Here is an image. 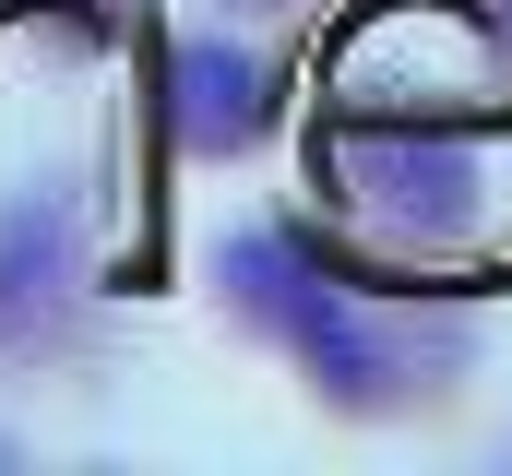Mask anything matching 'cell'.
I'll return each instance as SVG.
<instances>
[{
  "mask_svg": "<svg viewBox=\"0 0 512 476\" xmlns=\"http://www.w3.org/2000/svg\"><path fill=\"white\" fill-rule=\"evenodd\" d=\"M227 298H239V310H251V322L298 357L334 405H358V417H370V405H393V393H405L393 334L346 298V286H334V274H322V262H310V250H298V238L239 227V238H227Z\"/></svg>",
  "mask_w": 512,
  "mask_h": 476,
  "instance_id": "1",
  "label": "cell"
},
{
  "mask_svg": "<svg viewBox=\"0 0 512 476\" xmlns=\"http://www.w3.org/2000/svg\"><path fill=\"white\" fill-rule=\"evenodd\" d=\"M334 179L346 203L393 238H465L489 203V167L465 131H429V119H346L334 131Z\"/></svg>",
  "mask_w": 512,
  "mask_h": 476,
  "instance_id": "2",
  "label": "cell"
},
{
  "mask_svg": "<svg viewBox=\"0 0 512 476\" xmlns=\"http://www.w3.org/2000/svg\"><path fill=\"white\" fill-rule=\"evenodd\" d=\"M167 131L191 155H251L262 131H274V72H262L251 48H227V36L167 48Z\"/></svg>",
  "mask_w": 512,
  "mask_h": 476,
  "instance_id": "3",
  "label": "cell"
}]
</instances>
